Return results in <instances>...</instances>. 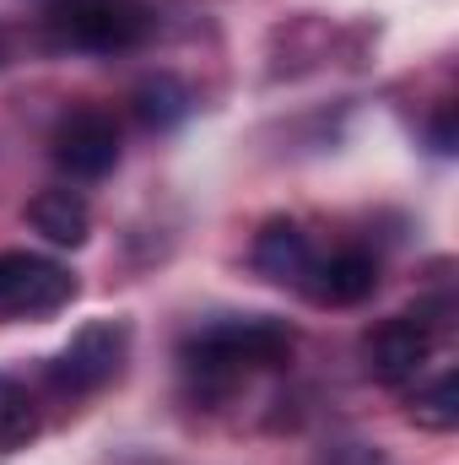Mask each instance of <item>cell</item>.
Masks as SVG:
<instances>
[{"instance_id": "1", "label": "cell", "mask_w": 459, "mask_h": 465, "mask_svg": "<svg viewBox=\"0 0 459 465\" xmlns=\"http://www.w3.org/2000/svg\"><path fill=\"white\" fill-rule=\"evenodd\" d=\"M287 357H292V331L281 320H265V314L217 320L184 341V368L195 379H211V384H228L249 368H281Z\"/></svg>"}, {"instance_id": "2", "label": "cell", "mask_w": 459, "mask_h": 465, "mask_svg": "<svg viewBox=\"0 0 459 465\" xmlns=\"http://www.w3.org/2000/svg\"><path fill=\"white\" fill-rule=\"evenodd\" d=\"M44 33L54 49L76 54H124L151 33V11L141 0H49Z\"/></svg>"}, {"instance_id": "3", "label": "cell", "mask_w": 459, "mask_h": 465, "mask_svg": "<svg viewBox=\"0 0 459 465\" xmlns=\"http://www.w3.org/2000/svg\"><path fill=\"white\" fill-rule=\"evenodd\" d=\"M124 351H130V325L124 320H93L49 362V384L60 395H93L124 368Z\"/></svg>"}, {"instance_id": "4", "label": "cell", "mask_w": 459, "mask_h": 465, "mask_svg": "<svg viewBox=\"0 0 459 465\" xmlns=\"http://www.w3.org/2000/svg\"><path fill=\"white\" fill-rule=\"evenodd\" d=\"M71 298H76V282L60 260L27 254V249H0V320L54 314Z\"/></svg>"}, {"instance_id": "5", "label": "cell", "mask_w": 459, "mask_h": 465, "mask_svg": "<svg viewBox=\"0 0 459 465\" xmlns=\"http://www.w3.org/2000/svg\"><path fill=\"white\" fill-rule=\"evenodd\" d=\"M438 331L444 320H433L427 309H411V314H395L384 320L373 336H367V373L378 384H411L427 362H433V347H438Z\"/></svg>"}, {"instance_id": "6", "label": "cell", "mask_w": 459, "mask_h": 465, "mask_svg": "<svg viewBox=\"0 0 459 465\" xmlns=\"http://www.w3.org/2000/svg\"><path fill=\"white\" fill-rule=\"evenodd\" d=\"M49 157L71 179H103L119 163V124L103 109H76V114H65L54 124Z\"/></svg>"}, {"instance_id": "7", "label": "cell", "mask_w": 459, "mask_h": 465, "mask_svg": "<svg viewBox=\"0 0 459 465\" xmlns=\"http://www.w3.org/2000/svg\"><path fill=\"white\" fill-rule=\"evenodd\" d=\"M373 287H378V260L362 249H346L336 260H314V271L303 282V292L314 303H330V309H351V303L373 298Z\"/></svg>"}, {"instance_id": "8", "label": "cell", "mask_w": 459, "mask_h": 465, "mask_svg": "<svg viewBox=\"0 0 459 465\" xmlns=\"http://www.w3.org/2000/svg\"><path fill=\"white\" fill-rule=\"evenodd\" d=\"M254 271H259L265 282L303 287L308 271H314V243H308V232L298 228V223H287V217L265 223L259 238H254Z\"/></svg>"}, {"instance_id": "9", "label": "cell", "mask_w": 459, "mask_h": 465, "mask_svg": "<svg viewBox=\"0 0 459 465\" xmlns=\"http://www.w3.org/2000/svg\"><path fill=\"white\" fill-rule=\"evenodd\" d=\"M27 223H33V232H44L49 243L76 249L93 232V212H87V201L76 190H44V195L27 201Z\"/></svg>"}, {"instance_id": "10", "label": "cell", "mask_w": 459, "mask_h": 465, "mask_svg": "<svg viewBox=\"0 0 459 465\" xmlns=\"http://www.w3.org/2000/svg\"><path fill=\"white\" fill-rule=\"evenodd\" d=\"M190 109H195V98L179 76H146L135 87V114H141L146 130H173V124L190 119Z\"/></svg>"}, {"instance_id": "11", "label": "cell", "mask_w": 459, "mask_h": 465, "mask_svg": "<svg viewBox=\"0 0 459 465\" xmlns=\"http://www.w3.org/2000/svg\"><path fill=\"white\" fill-rule=\"evenodd\" d=\"M33 433H38V411H33V395H27L16 379H5V373H0V455L22 450Z\"/></svg>"}, {"instance_id": "12", "label": "cell", "mask_w": 459, "mask_h": 465, "mask_svg": "<svg viewBox=\"0 0 459 465\" xmlns=\"http://www.w3.org/2000/svg\"><path fill=\"white\" fill-rule=\"evenodd\" d=\"M411 417H416L422 428H433V433H449V428H459V379H454V373H438L427 390H416Z\"/></svg>"}, {"instance_id": "13", "label": "cell", "mask_w": 459, "mask_h": 465, "mask_svg": "<svg viewBox=\"0 0 459 465\" xmlns=\"http://www.w3.org/2000/svg\"><path fill=\"white\" fill-rule=\"evenodd\" d=\"M433 146H438V152H454V109L438 114V124H433Z\"/></svg>"}]
</instances>
